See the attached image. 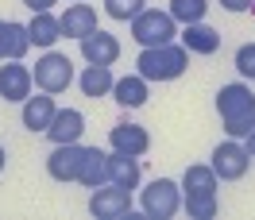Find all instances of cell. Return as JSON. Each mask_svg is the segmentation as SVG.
I'll list each match as a JSON object with an SVG mask.
<instances>
[{"label": "cell", "instance_id": "obj_12", "mask_svg": "<svg viewBox=\"0 0 255 220\" xmlns=\"http://www.w3.org/2000/svg\"><path fill=\"white\" fill-rule=\"evenodd\" d=\"M81 58H85L89 66H112L116 58H120V43H116V35L101 31V27H97L93 35H85V39H81Z\"/></svg>", "mask_w": 255, "mask_h": 220}, {"label": "cell", "instance_id": "obj_18", "mask_svg": "<svg viewBox=\"0 0 255 220\" xmlns=\"http://www.w3.org/2000/svg\"><path fill=\"white\" fill-rule=\"evenodd\" d=\"M139 158L135 155H120V151H109V182L112 186H124V189H135L139 186Z\"/></svg>", "mask_w": 255, "mask_h": 220}, {"label": "cell", "instance_id": "obj_17", "mask_svg": "<svg viewBox=\"0 0 255 220\" xmlns=\"http://www.w3.org/2000/svg\"><path fill=\"white\" fill-rule=\"evenodd\" d=\"M78 182L85 189H97L109 182V151H101V147H85V155H81V170H78Z\"/></svg>", "mask_w": 255, "mask_h": 220}, {"label": "cell", "instance_id": "obj_20", "mask_svg": "<svg viewBox=\"0 0 255 220\" xmlns=\"http://www.w3.org/2000/svg\"><path fill=\"white\" fill-rule=\"evenodd\" d=\"M182 47L190 50V54H217L221 50V31H213L209 23H186Z\"/></svg>", "mask_w": 255, "mask_h": 220}, {"label": "cell", "instance_id": "obj_24", "mask_svg": "<svg viewBox=\"0 0 255 220\" xmlns=\"http://www.w3.org/2000/svg\"><path fill=\"white\" fill-rule=\"evenodd\" d=\"M143 8H147V0H105V12L112 19H124V23H131Z\"/></svg>", "mask_w": 255, "mask_h": 220}, {"label": "cell", "instance_id": "obj_21", "mask_svg": "<svg viewBox=\"0 0 255 220\" xmlns=\"http://www.w3.org/2000/svg\"><path fill=\"white\" fill-rule=\"evenodd\" d=\"M27 35H31V47L50 50L58 39H62V23H58V16H50V12H31Z\"/></svg>", "mask_w": 255, "mask_h": 220}, {"label": "cell", "instance_id": "obj_8", "mask_svg": "<svg viewBox=\"0 0 255 220\" xmlns=\"http://www.w3.org/2000/svg\"><path fill=\"white\" fill-rule=\"evenodd\" d=\"M81 155H85L81 143H54V151L47 155V174L54 182H78Z\"/></svg>", "mask_w": 255, "mask_h": 220}, {"label": "cell", "instance_id": "obj_30", "mask_svg": "<svg viewBox=\"0 0 255 220\" xmlns=\"http://www.w3.org/2000/svg\"><path fill=\"white\" fill-rule=\"evenodd\" d=\"M4 162H8V151H4V147H0V174H4Z\"/></svg>", "mask_w": 255, "mask_h": 220}, {"label": "cell", "instance_id": "obj_13", "mask_svg": "<svg viewBox=\"0 0 255 220\" xmlns=\"http://www.w3.org/2000/svg\"><path fill=\"white\" fill-rule=\"evenodd\" d=\"M109 147L112 151H120V155H147V147H151V135H147V127L139 124H116L109 131Z\"/></svg>", "mask_w": 255, "mask_h": 220}, {"label": "cell", "instance_id": "obj_14", "mask_svg": "<svg viewBox=\"0 0 255 220\" xmlns=\"http://www.w3.org/2000/svg\"><path fill=\"white\" fill-rule=\"evenodd\" d=\"M217 186H221V178L205 162H193L182 174V197H217Z\"/></svg>", "mask_w": 255, "mask_h": 220}, {"label": "cell", "instance_id": "obj_25", "mask_svg": "<svg viewBox=\"0 0 255 220\" xmlns=\"http://www.w3.org/2000/svg\"><path fill=\"white\" fill-rule=\"evenodd\" d=\"M182 209L190 220H213L217 217V197H182Z\"/></svg>", "mask_w": 255, "mask_h": 220}, {"label": "cell", "instance_id": "obj_5", "mask_svg": "<svg viewBox=\"0 0 255 220\" xmlns=\"http://www.w3.org/2000/svg\"><path fill=\"white\" fill-rule=\"evenodd\" d=\"M143 213L151 220H170L182 209V186L178 182H170V178H155L151 186L143 189Z\"/></svg>", "mask_w": 255, "mask_h": 220}, {"label": "cell", "instance_id": "obj_22", "mask_svg": "<svg viewBox=\"0 0 255 220\" xmlns=\"http://www.w3.org/2000/svg\"><path fill=\"white\" fill-rule=\"evenodd\" d=\"M78 85H81V93L85 97H109L112 93V85H116V78H112V66H85L81 70V78H78Z\"/></svg>", "mask_w": 255, "mask_h": 220}, {"label": "cell", "instance_id": "obj_19", "mask_svg": "<svg viewBox=\"0 0 255 220\" xmlns=\"http://www.w3.org/2000/svg\"><path fill=\"white\" fill-rule=\"evenodd\" d=\"M112 97L124 109H139V105H147V97H151V81L139 78V74H128V78H120L112 85Z\"/></svg>", "mask_w": 255, "mask_h": 220}, {"label": "cell", "instance_id": "obj_4", "mask_svg": "<svg viewBox=\"0 0 255 220\" xmlns=\"http://www.w3.org/2000/svg\"><path fill=\"white\" fill-rule=\"evenodd\" d=\"M31 78L43 93H66L70 81H74V62H70L66 54H58V50H47V54L35 62Z\"/></svg>", "mask_w": 255, "mask_h": 220}, {"label": "cell", "instance_id": "obj_26", "mask_svg": "<svg viewBox=\"0 0 255 220\" xmlns=\"http://www.w3.org/2000/svg\"><path fill=\"white\" fill-rule=\"evenodd\" d=\"M236 70H240V78L255 81V43H244V47L236 50Z\"/></svg>", "mask_w": 255, "mask_h": 220}, {"label": "cell", "instance_id": "obj_10", "mask_svg": "<svg viewBox=\"0 0 255 220\" xmlns=\"http://www.w3.org/2000/svg\"><path fill=\"white\" fill-rule=\"evenodd\" d=\"M31 50L27 23L16 19H0V62H23V54Z\"/></svg>", "mask_w": 255, "mask_h": 220}, {"label": "cell", "instance_id": "obj_15", "mask_svg": "<svg viewBox=\"0 0 255 220\" xmlns=\"http://www.w3.org/2000/svg\"><path fill=\"white\" fill-rule=\"evenodd\" d=\"M54 112H58L54 93L27 97V101H23V127H27V131H43V135H47V127H50V120H54Z\"/></svg>", "mask_w": 255, "mask_h": 220}, {"label": "cell", "instance_id": "obj_7", "mask_svg": "<svg viewBox=\"0 0 255 220\" xmlns=\"http://www.w3.org/2000/svg\"><path fill=\"white\" fill-rule=\"evenodd\" d=\"M209 166L217 170L221 182H240V178L248 174V166H252V155H248V147L240 139H228L213 151V162H209Z\"/></svg>", "mask_w": 255, "mask_h": 220}, {"label": "cell", "instance_id": "obj_9", "mask_svg": "<svg viewBox=\"0 0 255 220\" xmlns=\"http://www.w3.org/2000/svg\"><path fill=\"white\" fill-rule=\"evenodd\" d=\"M31 85H35V78H31V70L23 62H4L0 66V97L4 101H12V105H23L27 97H31Z\"/></svg>", "mask_w": 255, "mask_h": 220}, {"label": "cell", "instance_id": "obj_11", "mask_svg": "<svg viewBox=\"0 0 255 220\" xmlns=\"http://www.w3.org/2000/svg\"><path fill=\"white\" fill-rule=\"evenodd\" d=\"M58 23H62V39H85V35L97 31V8L93 4H66V12L58 16Z\"/></svg>", "mask_w": 255, "mask_h": 220}, {"label": "cell", "instance_id": "obj_23", "mask_svg": "<svg viewBox=\"0 0 255 220\" xmlns=\"http://www.w3.org/2000/svg\"><path fill=\"white\" fill-rule=\"evenodd\" d=\"M178 23H205V12H209V0H170L166 8Z\"/></svg>", "mask_w": 255, "mask_h": 220}, {"label": "cell", "instance_id": "obj_16", "mask_svg": "<svg viewBox=\"0 0 255 220\" xmlns=\"http://www.w3.org/2000/svg\"><path fill=\"white\" fill-rule=\"evenodd\" d=\"M81 131H85V116L78 109H58L54 120H50V127H47L50 143H78Z\"/></svg>", "mask_w": 255, "mask_h": 220}, {"label": "cell", "instance_id": "obj_3", "mask_svg": "<svg viewBox=\"0 0 255 220\" xmlns=\"http://www.w3.org/2000/svg\"><path fill=\"white\" fill-rule=\"evenodd\" d=\"M174 35H178V19L170 12L143 8L139 16L131 19V39L139 47H166V43H174Z\"/></svg>", "mask_w": 255, "mask_h": 220}, {"label": "cell", "instance_id": "obj_2", "mask_svg": "<svg viewBox=\"0 0 255 220\" xmlns=\"http://www.w3.org/2000/svg\"><path fill=\"white\" fill-rule=\"evenodd\" d=\"M190 66V50L182 43H166V47H143L135 58V74L147 81H178Z\"/></svg>", "mask_w": 255, "mask_h": 220}, {"label": "cell", "instance_id": "obj_28", "mask_svg": "<svg viewBox=\"0 0 255 220\" xmlns=\"http://www.w3.org/2000/svg\"><path fill=\"white\" fill-rule=\"evenodd\" d=\"M19 4H27L31 12H50V8L58 4V0H19Z\"/></svg>", "mask_w": 255, "mask_h": 220}, {"label": "cell", "instance_id": "obj_29", "mask_svg": "<svg viewBox=\"0 0 255 220\" xmlns=\"http://www.w3.org/2000/svg\"><path fill=\"white\" fill-rule=\"evenodd\" d=\"M244 147H248V155L255 158V131H252V135H248V143H244Z\"/></svg>", "mask_w": 255, "mask_h": 220}, {"label": "cell", "instance_id": "obj_6", "mask_svg": "<svg viewBox=\"0 0 255 220\" xmlns=\"http://www.w3.org/2000/svg\"><path fill=\"white\" fill-rule=\"evenodd\" d=\"M89 213H93L97 220H120V217H128V213H131V189L112 186V182L97 186L93 197H89Z\"/></svg>", "mask_w": 255, "mask_h": 220}, {"label": "cell", "instance_id": "obj_1", "mask_svg": "<svg viewBox=\"0 0 255 220\" xmlns=\"http://www.w3.org/2000/svg\"><path fill=\"white\" fill-rule=\"evenodd\" d=\"M217 112H221V124L232 139H248L255 131V93H252V85H244V81L221 85Z\"/></svg>", "mask_w": 255, "mask_h": 220}, {"label": "cell", "instance_id": "obj_27", "mask_svg": "<svg viewBox=\"0 0 255 220\" xmlns=\"http://www.w3.org/2000/svg\"><path fill=\"white\" fill-rule=\"evenodd\" d=\"M224 12H255V0H221Z\"/></svg>", "mask_w": 255, "mask_h": 220}, {"label": "cell", "instance_id": "obj_31", "mask_svg": "<svg viewBox=\"0 0 255 220\" xmlns=\"http://www.w3.org/2000/svg\"><path fill=\"white\" fill-rule=\"evenodd\" d=\"M74 4H78V0H74Z\"/></svg>", "mask_w": 255, "mask_h": 220}]
</instances>
